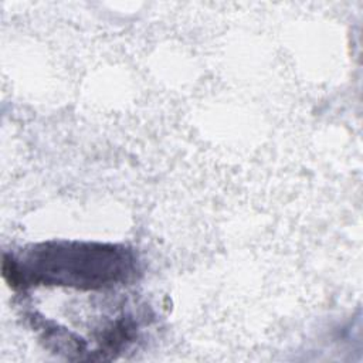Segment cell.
I'll return each instance as SVG.
<instances>
[{"label":"cell","mask_w":363,"mask_h":363,"mask_svg":"<svg viewBox=\"0 0 363 363\" xmlns=\"http://www.w3.org/2000/svg\"><path fill=\"white\" fill-rule=\"evenodd\" d=\"M1 272L11 288L43 284L104 289L129 281L136 262L133 254L119 245L50 241L31 245L18 255L4 254Z\"/></svg>","instance_id":"cell-1"}]
</instances>
